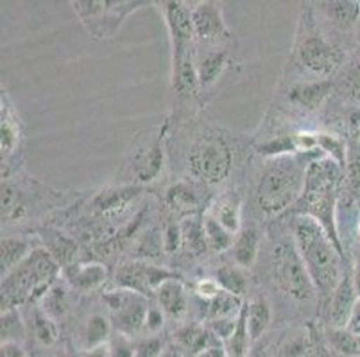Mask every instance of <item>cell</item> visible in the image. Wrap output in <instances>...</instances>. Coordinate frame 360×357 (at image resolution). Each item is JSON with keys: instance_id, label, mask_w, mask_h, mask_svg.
<instances>
[{"instance_id": "obj_1", "label": "cell", "mask_w": 360, "mask_h": 357, "mask_svg": "<svg viewBox=\"0 0 360 357\" xmlns=\"http://www.w3.org/2000/svg\"><path fill=\"white\" fill-rule=\"evenodd\" d=\"M294 241L305 261L310 277L321 297H332L339 286V260L340 252L330 240L328 232L319 222L305 215L294 220Z\"/></svg>"}, {"instance_id": "obj_2", "label": "cell", "mask_w": 360, "mask_h": 357, "mask_svg": "<svg viewBox=\"0 0 360 357\" xmlns=\"http://www.w3.org/2000/svg\"><path fill=\"white\" fill-rule=\"evenodd\" d=\"M342 168L333 159L323 156L312 161L307 168L305 189L300 198L301 215L310 216L323 225L328 232L330 240L335 243L337 250L342 255V245L335 227V191L339 186Z\"/></svg>"}, {"instance_id": "obj_3", "label": "cell", "mask_w": 360, "mask_h": 357, "mask_svg": "<svg viewBox=\"0 0 360 357\" xmlns=\"http://www.w3.org/2000/svg\"><path fill=\"white\" fill-rule=\"evenodd\" d=\"M58 275L60 263L54 260L51 252L44 248L32 250L18 267L2 277V313L45 297L56 284Z\"/></svg>"}, {"instance_id": "obj_4", "label": "cell", "mask_w": 360, "mask_h": 357, "mask_svg": "<svg viewBox=\"0 0 360 357\" xmlns=\"http://www.w3.org/2000/svg\"><path fill=\"white\" fill-rule=\"evenodd\" d=\"M307 168L309 165H303L300 159L290 156L278 157L258 186L257 202L262 211L276 215L300 201L305 189Z\"/></svg>"}, {"instance_id": "obj_5", "label": "cell", "mask_w": 360, "mask_h": 357, "mask_svg": "<svg viewBox=\"0 0 360 357\" xmlns=\"http://www.w3.org/2000/svg\"><path fill=\"white\" fill-rule=\"evenodd\" d=\"M274 284L294 300H310L317 293L294 238L278 241L273 250Z\"/></svg>"}, {"instance_id": "obj_6", "label": "cell", "mask_w": 360, "mask_h": 357, "mask_svg": "<svg viewBox=\"0 0 360 357\" xmlns=\"http://www.w3.org/2000/svg\"><path fill=\"white\" fill-rule=\"evenodd\" d=\"M75 13L90 34L99 39H110L119 32L120 25L131 13L146 2L129 0H79L72 2Z\"/></svg>"}, {"instance_id": "obj_7", "label": "cell", "mask_w": 360, "mask_h": 357, "mask_svg": "<svg viewBox=\"0 0 360 357\" xmlns=\"http://www.w3.org/2000/svg\"><path fill=\"white\" fill-rule=\"evenodd\" d=\"M103 300L113 316V325L120 334L133 336L146 327L147 313H149L147 297L126 288H119L104 293Z\"/></svg>"}, {"instance_id": "obj_8", "label": "cell", "mask_w": 360, "mask_h": 357, "mask_svg": "<svg viewBox=\"0 0 360 357\" xmlns=\"http://www.w3.org/2000/svg\"><path fill=\"white\" fill-rule=\"evenodd\" d=\"M191 168L195 177L217 184L231 170V152L222 140H206L199 143L191 156Z\"/></svg>"}, {"instance_id": "obj_9", "label": "cell", "mask_w": 360, "mask_h": 357, "mask_svg": "<svg viewBox=\"0 0 360 357\" xmlns=\"http://www.w3.org/2000/svg\"><path fill=\"white\" fill-rule=\"evenodd\" d=\"M170 279H179V277L174 271L147 263H127L117 271V284L120 288L136 291L143 297L156 293V290Z\"/></svg>"}, {"instance_id": "obj_10", "label": "cell", "mask_w": 360, "mask_h": 357, "mask_svg": "<svg viewBox=\"0 0 360 357\" xmlns=\"http://www.w3.org/2000/svg\"><path fill=\"white\" fill-rule=\"evenodd\" d=\"M172 84L181 97L195 95L201 88L192 41L172 43Z\"/></svg>"}, {"instance_id": "obj_11", "label": "cell", "mask_w": 360, "mask_h": 357, "mask_svg": "<svg viewBox=\"0 0 360 357\" xmlns=\"http://www.w3.org/2000/svg\"><path fill=\"white\" fill-rule=\"evenodd\" d=\"M300 59L303 67L314 74L328 75L339 67L340 54L321 34H309L300 47Z\"/></svg>"}, {"instance_id": "obj_12", "label": "cell", "mask_w": 360, "mask_h": 357, "mask_svg": "<svg viewBox=\"0 0 360 357\" xmlns=\"http://www.w3.org/2000/svg\"><path fill=\"white\" fill-rule=\"evenodd\" d=\"M192 22H194L195 36L205 41L228 38V27L222 18L221 6L217 2H201L192 9Z\"/></svg>"}, {"instance_id": "obj_13", "label": "cell", "mask_w": 360, "mask_h": 357, "mask_svg": "<svg viewBox=\"0 0 360 357\" xmlns=\"http://www.w3.org/2000/svg\"><path fill=\"white\" fill-rule=\"evenodd\" d=\"M356 300L359 295L353 286V277L346 275L340 279L330 299V323L333 329H348Z\"/></svg>"}, {"instance_id": "obj_14", "label": "cell", "mask_w": 360, "mask_h": 357, "mask_svg": "<svg viewBox=\"0 0 360 357\" xmlns=\"http://www.w3.org/2000/svg\"><path fill=\"white\" fill-rule=\"evenodd\" d=\"M163 16H165L167 27H169L172 43L181 41H192L195 36L194 22H192V11L185 8L183 2H163Z\"/></svg>"}, {"instance_id": "obj_15", "label": "cell", "mask_w": 360, "mask_h": 357, "mask_svg": "<svg viewBox=\"0 0 360 357\" xmlns=\"http://www.w3.org/2000/svg\"><path fill=\"white\" fill-rule=\"evenodd\" d=\"M167 204L179 215L198 216L205 204V191L195 182H179L167 191Z\"/></svg>"}, {"instance_id": "obj_16", "label": "cell", "mask_w": 360, "mask_h": 357, "mask_svg": "<svg viewBox=\"0 0 360 357\" xmlns=\"http://www.w3.org/2000/svg\"><path fill=\"white\" fill-rule=\"evenodd\" d=\"M156 299H158L160 309L169 316V318H183L188 311V299H186L185 288L179 283V279H170L163 283L156 290Z\"/></svg>"}, {"instance_id": "obj_17", "label": "cell", "mask_w": 360, "mask_h": 357, "mask_svg": "<svg viewBox=\"0 0 360 357\" xmlns=\"http://www.w3.org/2000/svg\"><path fill=\"white\" fill-rule=\"evenodd\" d=\"M332 91L330 81H317V83L297 84L290 90V100L300 107H305L309 111L319 109V106L326 100V97Z\"/></svg>"}, {"instance_id": "obj_18", "label": "cell", "mask_w": 360, "mask_h": 357, "mask_svg": "<svg viewBox=\"0 0 360 357\" xmlns=\"http://www.w3.org/2000/svg\"><path fill=\"white\" fill-rule=\"evenodd\" d=\"M67 275L72 288L79 291H91L103 286L108 277V271L103 264L88 263L70 268Z\"/></svg>"}, {"instance_id": "obj_19", "label": "cell", "mask_w": 360, "mask_h": 357, "mask_svg": "<svg viewBox=\"0 0 360 357\" xmlns=\"http://www.w3.org/2000/svg\"><path fill=\"white\" fill-rule=\"evenodd\" d=\"M163 133L160 134L153 145L149 147L147 152H142L135 161V175L139 181L149 182L158 177V173L163 168Z\"/></svg>"}, {"instance_id": "obj_20", "label": "cell", "mask_w": 360, "mask_h": 357, "mask_svg": "<svg viewBox=\"0 0 360 357\" xmlns=\"http://www.w3.org/2000/svg\"><path fill=\"white\" fill-rule=\"evenodd\" d=\"M245 320L251 342L260 339L271 325V306L265 297H257L251 300L250 306H245Z\"/></svg>"}, {"instance_id": "obj_21", "label": "cell", "mask_w": 360, "mask_h": 357, "mask_svg": "<svg viewBox=\"0 0 360 357\" xmlns=\"http://www.w3.org/2000/svg\"><path fill=\"white\" fill-rule=\"evenodd\" d=\"M31 252V245L24 238H6V240H2V260H0L2 277H6L13 268L18 267Z\"/></svg>"}, {"instance_id": "obj_22", "label": "cell", "mask_w": 360, "mask_h": 357, "mask_svg": "<svg viewBox=\"0 0 360 357\" xmlns=\"http://www.w3.org/2000/svg\"><path fill=\"white\" fill-rule=\"evenodd\" d=\"M212 216L217 218L219 224L226 231H230L231 234L238 232V229H240V198L235 193L222 196L217 208H215V215Z\"/></svg>"}, {"instance_id": "obj_23", "label": "cell", "mask_w": 360, "mask_h": 357, "mask_svg": "<svg viewBox=\"0 0 360 357\" xmlns=\"http://www.w3.org/2000/svg\"><path fill=\"white\" fill-rule=\"evenodd\" d=\"M228 65V54L226 52H208L198 63L199 86L208 88L219 79Z\"/></svg>"}, {"instance_id": "obj_24", "label": "cell", "mask_w": 360, "mask_h": 357, "mask_svg": "<svg viewBox=\"0 0 360 357\" xmlns=\"http://www.w3.org/2000/svg\"><path fill=\"white\" fill-rule=\"evenodd\" d=\"M139 188H119V189H108L103 191L96 198V208L103 211L104 215H111V213H119L129 204L136 195H139Z\"/></svg>"}, {"instance_id": "obj_25", "label": "cell", "mask_w": 360, "mask_h": 357, "mask_svg": "<svg viewBox=\"0 0 360 357\" xmlns=\"http://www.w3.org/2000/svg\"><path fill=\"white\" fill-rule=\"evenodd\" d=\"M233 260L240 267H251L258 255V234L255 229H245L233 243Z\"/></svg>"}, {"instance_id": "obj_26", "label": "cell", "mask_w": 360, "mask_h": 357, "mask_svg": "<svg viewBox=\"0 0 360 357\" xmlns=\"http://www.w3.org/2000/svg\"><path fill=\"white\" fill-rule=\"evenodd\" d=\"M176 342L179 343V346L185 350H191V352L199 353L202 352L208 346H214V338L212 334L201 325H188L185 329L179 330L176 334Z\"/></svg>"}, {"instance_id": "obj_27", "label": "cell", "mask_w": 360, "mask_h": 357, "mask_svg": "<svg viewBox=\"0 0 360 357\" xmlns=\"http://www.w3.org/2000/svg\"><path fill=\"white\" fill-rule=\"evenodd\" d=\"M110 330L111 323L104 314H91L83 332L84 350H91L96 349V346L106 345L108 338H110Z\"/></svg>"}, {"instance_id": "obj_28", "label": "cell", "mask_w": 360, "mask_h": 357, "mask_svg": "<svg viewBox=\"0 0 360 357\" xmlns=\"http://www.w3.org/2000/svg\"><path fill=\"white\" fill-rule=\"evenodd\" d=\"M183 231V245L188 248L192 254H202L208 248L206 245V236H205V225H202V218L199 216H188L181 224Z\"/></svg>"}, {"instance_id": "obj_29", "label": "cell", "mask_w": 360, "mask_h": 357, "mask_svg": "<svg viewBox=\"0 0 360 357\" xmlns=\"http://www.w3.org/2000/svg\"><path fill=\"white\" fill-rule=\"evenodd\" d=\"M226 356L228 357H245L248 356V350H250V330H248V320H245V307L242 309L240 316H238V322L235 330L231 332V336L226 339Z\"/></svg>"}, {"instance_id": "obj_30", "label": "cell", "mask_w": 360, "mask_h": 357, "mask_svg": "<svg viewBox=\"0 0 360 357\" xmlns=\"http://www.w3.org/2000/svg\"><path fill=\"white\" fill-rule=\"evenodd\" d=\"M242 300L237 295H231L222 290L219 297H215L212 302H208V313L212 320L217 318H238L242 313Z\"/></svg>"}, {"instance_id": "obj_31", "label": "cell", "mask_w": 360, "mask_h": 357, "mask_svg": "<svg viewBox=\"0 0 360 357\" xmlns=\"http://www.w3.org/2000/svg\"><path fill=\"white\" fill-rule=\"evenodd\" d=\"M202 225H205V236H206V245L214 252L228 250L233 247V234L230 231H226L217 218L214 216H205L202 218Z\"/></svg>"}, {"instance_id": "obj_32", "label": "cell", "mask_w": 360, "mask_h": 357, "mask_svg": "<svg viewBox=\"0 0 360 357\" xmlns=\"http://www.w3.org/2000/svg\"><path fill=\"white\" fill-rule=\"evenodd\" d=\"M31 325L36 339L44 345H52L58 339V327L56 320H52L44 307H34L31 313Z\"/></svg>"}, {"instance_id": "obj_33", "label": "cell", "mask_w": 360, "mask_h": 357, "mask_svg": "<svg viewBox=\"0 0 360 357\" xmlns=\"http://www.w3.org/2000/svg\"><path fill=\"white\" fill-rule=\"evenodd\" d=\"M44 311L52 320H58L61 316H65V313L68 311L67 288L61 286L60 283H56L44 297Z\"/></svg>"}, {"instance_id": "obj_34", "label": "cell", "mask_w": 360, "mask_h": 357, "mask_svg": "<svg viewBox=\"0 0 360 357\" xmlns=\"http://www.w3.org/2000/svg\"><path fill=\"white\" fill-rule=\"evenodd\" d=\"M217 283L221 284V288L224 291L231 295H237L242 297L248 290V283H245V277L240 274V270L230 264H224L217 270Z\"/></svg>"}, {"instance_id": "obj_35", "label": "cell", "mask_w": 360, "mask_h": 357, "mask_svg": "<svg viewBox=\"0 0 360 357\" xmlns=\"http://www.w3.org/2000/svg\"><path fill=\"white\" fill-rule=\"evenodd\" d=\"M0 133H2V140H0L2 154L13 152V149L18 143V126H16L15 116L11 114L9 107L4 106V102H2V126H0Z\"/></svg>"}, {"instance_id": "obj_36", "label": "cell", "mask_w": 360, "mask_h": 357, "mask_svg": "<svg viewBox=\"0 0 360 357\" xmlns=\"http://www.w3.org/2000/svg\"><path fill=\"white\" fill-rule=\"evenodd\" d=\"M326 13L330 18L335 20L340 25H352L360 15V8L356 2H325Z\"/></svg>"}, {"instance_id": "obj_37", "label": "cell", "mask_w": 360, "mask_h": 357, "mask_svg": "<svg viewBox=\"0 0 360 357\" xmlns=\"http://www.w3.org/2000/svg\"><path fill=\"white\" fill-rule=\"evenodd\" d=\"M319 137V150L326 157L333 159L340 168L346 166V143L332 134H317Z\"/></svg>"}, {"instance_id": "obj_38", "label": "cell", "mask_w": 360, "mask_h": 357, "mask_svg": "<svg viewBox=\"0 0 360 357\" xmlns=\"http://www.w3.org/2000/svg\"><path fill=\"white\" fill-rule=\"evenodd\" d=\"M25 327L22 323L20 314L16 309H9L2 313V343L4 342H15L24 339Z\"/></svg>"}, {"instance_id": "obj_39", "label": "cell", "mask_w": 360, "mask_h": 357, "mask_svg": "<svg viewBox=\"0 0 360 357\" xmlns=\"http://www.w3.org/2000/svg\"><path fill=\"white\" fill-rule=\"evenodd\" d=\"M20 215L22 208L18 191L11 184H4L2 186V218L4 220H13V218Z\"/></svg>"}, {"instance_id": "obj_40", "label": "cell", "mask_w": 360, "mask_h": 357, "mask_svg": "<svg viewBox=\"0 0 360 357\" xmlns=\"http://www.w3.org/2000/svg\"><path fill=\"white\" fill-rule=\"evenodd\" d=\"M258 152L264 154V156L285 157L289 156V154L296 152V149H294L292 136H283V137H278V140H271V142L260 145L258 147Z\"/></svg>"}, {"instance_id": "obj_41", "label": "cell", "mask_w": 360, "mask_h": 357, "mask_svg": "<svg viewBox=\"0 0 360 357\" xmlns=\"http://www.w3.org/2000/svg\"><path fill=\"white\" fill-rule=\"evenodd\" d=\"M163 250L169 252V254H174L178 252V248L183 245V231L181 224H169L163 231Z\"/></svg>"}, {"instance_id": "obj_42", "label": "cell", "mask_w": 360, "mask_h": 357, "mask_svg": "<svg viewBox=\"0 0 360 357\" xmlns=\"http://www.w3.org/2000/svg\"><path fill=\"white\" fill-rule=\"evenodd\" d=\"M163 343L156 336H146L135 345V357H162Z\"/></svg>"}, {"instance_id": "obj_43", "label": "cell", "mask_w": 360, "mask_h": 357, "mask_svg": "<svg viewBox=\"0 0 360 357\" xmlns=\"http://www.w3.org/2000/svg\"><path fill=\"white\" fill-rule=\"evenodd\" d=\"M110 346V357H135V345L131 343L129 336L117 334L115 338L108 343Z\"/></svg>"}, {"instance_id": "obj_44", "label": "cell", "mask_w": 360, "mask_h": 357, "mask_svg": "<svg viewBox=\"0 0 360 357\" xmlns=\"http://www.w3.org/2000/svg\"><path fill=\"white\" fill-rule=\"evenodd\" d=\"M222 288L217 283V279H202L195 284V293H198L199 299L206 300V302H212L215 297H219Z\"/></svg>"}, {"instance_id": "obj_45", "label": "cell", "mask_w": 360, "mask_h": 357, "mask_svg": "<svg viewBox=\"0 0 360 357\" xmlns=\"http://www.w3.org/2000/svg\"><path fill=\"white\" fill-rule=\"evenodd\" d=\"M163 311L160 307H149V313H147V320H146V327L143 329L149 332V336H156L158 330H162L163 327Z\"/></svg>"}, {"instance_id": "obj_46", "label": "cell", "mask_w": 360, "mask_h": 357, "mask_svg": "<svg viewBox=\"0 0 360 357\" xmlns=\"http://www.w3.org/2000/svg\"><path fill=\"white\" fill-rule=\"evenodd\" d=\"M0 357H25V353L18 343L4 342L0 349Z\"/></svg>"}, {"instance_id": "obj_47", "label": "cell", "mask_w": 360, "mask_h": 357, "mask_svg": "<svg viewBox=\"0 0 360 357\" xmlns=\"http://www.w3.org/2000/svg\"><path fill=\"white\" fill-rule=\"evenodd\" d=\"M194 357H228V356H226V350L222 349V346L214 345V346H208V349H205L202 352L195 353Z\"/></svg>"}, {"instance_id": "obj_48", "label": "cell", "mask_w": 360, "mask_h": 357, "mask_svg": "<svg viewBox=\"0 0 360 357\" xmlns=\"http://www.w3.org/2000/svg\"><path fill=\"white\" fill-rule=\"evenodd\" d=\"M83 357H110V346L106 345H101V346H96V349L91 350H86V352L83 353Z\"/></svg>"}, {"instance_id": "obj_49", "label": "cell", "mask_w": 360, "mask_h": 357, "mask_svg": "<svg viewBox=\"0 0 360 357\" xmlns=\"http://www.w3.org/2000/svg\"><path fill=\"white\" fill-rule=\"evenodd\" d=\"M352 81H349V83H352V88H353V91H355V95L356 97H360V63L356 65L355 68H353L352 70Z\"/></svg>"}, {"instance_id": "obj_50", "label": "cell", "mask_w": 360, "mask_h": 357, "mask_svg": "<svg viewBox=\"0 0 360 357\" xmlns=\"http://www.w3.org/2000/svg\"><path fill=\"white\" fill-rule=\"evenodd\" d=\"M353 286H355V291L360 299V264H356L355 274H353Z\"/></svg>"}, {"instance_id": "obj_51", "label": "cell", "mask_w": 360, "mask_h": 357, "mask_svg": "<svg viewBox=\"0 0 360 357\" xmlns=\"http://www.w3.org/2000/svg\"><path fill=\"white\" fill-rule=\"evenodd\" d=\"M162 357H183V356L178 349H165L163 350Z\"/></svg>"}, {"instance_id": "obj_52", "label": "cell", "mask_w": 360, "mask_h": 357, "mask_svg": "<svg viewBox=\"0 0 360 357\" xmlns=\"http://www.w3.org/2000/svg\"><path fill=\"white\" fill-rule=\"evenodd\" d=\"M359 339H360V334H359Z\"/></svg>"}, {"instance_id": "obj_53", "label": "cell", "mask_w": 360, "mask_h": 357, "mask_svg": "<svg viewBox=\"0 0 360 357\" xmlns=\"http://www.w3.org/2000/svg\"><path fill=\"white\" fill-rule=\"evenodd\" d=\"M355 357H360V356H355Z\"/></svg>"}]
</instances>
